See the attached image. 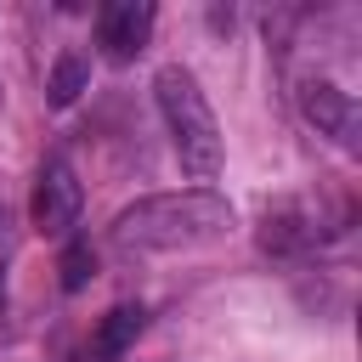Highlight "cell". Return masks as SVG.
I'll return each mask as SVG.
<instances>
[{
    "instance_id": "obj_1",
    "label": "cell",
    "mask_w": 362,
    "mask_h": 362,
    "mask_svg": "<svg viewBox=\"0 0 362 362\" xmlns=\"http://www.w3.org/2000/svg\"><path fill=\"white\" fill-rule=\"evenodd\" d=\"M232 232V204L192 187V192H153L113 215L107 243L119 255H170V249H204Z\"/></svg>"
},
{
    "instance_id": "obj_4",
    "label": "cell",
    "mask_w": 362,
    "mask_h": 362,
    "mask_svg": "<svg viewBox=\"0 0 362 362\" xmlns=\"http://www.w3.org/2000/svg\"><path fill=\"white\" fill-rule=\"evenodd\" d=\"M294 96H300V113H305L322 136H334L345 153L362 147V113H356V102H351L345 85H334V79H322V74H305Z\"/></svg>"
},
{
    "instance_id": "obj_8",
    "label": "cell",
    "mask_w": 362,
    "mask_h": 362,
    "mask_svg": "<svg viewBox=\"0 0 362 362\" xmlns=\"http://www.w3.org/2000/svg\"><path fill=\"white\" fill-rule=\"evenodd\" d=\"M85 90H90V62L79 51H57V62L45 74V102L51 107H74Z\"/></svg>"
},
{
    "instance_id": "obj_3",
    "label": "cell",
    "mask_w": 362,
    "mask_h": 362,
    "mask_svg": "<svg viewBox=\"0 0 362 362\" xmlns=\"http://www.w3.org/2000/svg\"><path fill=\"white\" fill-rule=\"evenodd\" d=\"M334 232H345V215L328 204H305V198H277L260 221V249L266 255H305L317 243H328Z\"/></svg>"
},
{
    "instance_id": "obj_2",
    "label": "cell",
    "mask_w": 362,
    "mask_h": 362,
    "mask_svg": "<svg viewBox=\"0 0 362 362\" xmlns=\"http://www.w3.org/2000/svg\"><path fill=\"white\" fill-rule=\"evenodd\" d=\"M153 96H158V113H164V130H170V147H175L181 170L198 175V181H209L221 170V124H215L209 96L198 90L192 68L164 62L153 74Z\"/></svg>"
},
{
    "instance_id": "obj_9",
    "label": "cell",
    "mask_w": 362,
    "mask_h": 362,
    "mask_svg": "<svg viewBox=\"0 0 362 362\" xmlns=\"http://www.w3.org/2000/svg\"><path fill=\"white\" fill-rule=\"evenodd\" d=\"M57 272H62V288H68V294H79V288L90 283V272H96V255H90V243H79V238H74V243L62 249Z\"/></svg>"
},
{
    "instance_id": "obj_6",
    "label": "cell",
    "mask_w": 362,
    "mask_h": 362,
    "mask_svg": "<svg viewBox=\"0 0 362 362\" xmlns=\"http://www.w3.org/2000/svg\"><path fill=\"white\" fill-rule=\"evenodd\" d=\"M153 17H158L153 0H113V6H102L96 11V45H102V57L107 62H130L147 45Z\"/></svg>"
},
{
    "instance_id": "obj_5",
    "label": "cell",
    "mask_w": 362,
    "mask_h": 362,
    "mask_svg": "<svg viewBox=\"0 0 362 362\" xmlns=\"http://www.w3.org/2000/svg\"><path fill=\"white\" fill-rule=\"evenodd\" d=\"M79 204H85V187H79L74 164H68V158H45V170H40V181H34V204H28L34 232L68 238L74 221H79Z\"/></svg>"
},
{
    "instance_id": "obj_7",
    "label": "cell",
    "mask_w": 362,
    "mask_h": 362,
    "mask_svg": "<svg viewBox=\"0 0 362 362\" xmlns=\"http://www.w3.org/2000/svg\"><path fill=\"white\" fill-rule=\"evenodd\" d=\"M147 328V311L136 305V300H124V305H113L102 322H96V334H90V362H119L130 345H136V334Z\"/></svg>"
}]
</instances>
